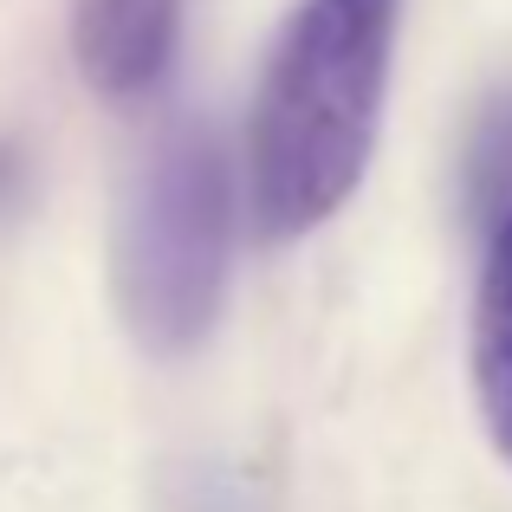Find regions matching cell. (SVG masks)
<instances>
[{"label":"cell","mask_w":512,"mask_h":512,"mask_svg":"<svg viewBox=\"0 0 512 512\" xmlns=\"http://www.w3.org/2000/svg\"><path fill=\"white\" fill-rule=\"evenodd\" d=\"M467 201H474L480 227L512 214V98L493 104L474 124V143H467Z\"/></svg>","instance_id":"5b68a950"},{"label":"cell","mask_w":512,"mask_h":512,"mask_svg":"<svg viewBox=\"0 0 512 512\" xmlns=\"http://www.w3.org/2000/svg\"><path fill=\"white\" fill-rule=\"evenodd\" d=\"M182 0H72V52L98 98H143L169 72Z\"/></svg>","instance_id":"3957f363"},{"label":"cell","mask_w":512,"mask_h":512,"mask_svg":"<svg viewBox=\"0 0 512 512\" xmlns=\"http://www.w3.org/2000/svg\"><path fill=\"white\" fill-rule=\"evenodd\" d=\"M13 182H20V163H13V150H0V201L13 195Z\"/></svg>","instance_id":"8992f818"},{"label":"cell","mask_w":512,"mask_h":512,"mask_svg":"<svg viewBox=\"0 0 512 512\" xmlns=\"http://www.w3.org/2000/svg\"><path fill=\"white\" fill-rule=\"evenodd\" d=\"M234 260V182L214 130L175 124L150 156L117 214V312L130 338L156 357H182L208 338Z\"/></svg>","instance_id":"7a4b0ae2"},{"label":"cell","mask_w":512,"mask_h":512,"mask_svg":"<svg viewBox=\"0 0 512 512\" xmlns=\"http://www.w3.org/2000/svg\"><path fill=\"white\" fill-rule=\"evenodd\" d=\"M402 0H299L266 52L247 117V208L299 240L357 195L389 98Z\"/></svg>","instance_id":"6da1fadb"},{"label":"cell","mask_w":512,"mask_h":512,"mask_svg":"<svg viewBox=\"0 0 512 512\" xmlns=\"http://www.w3.org/2000/svg\"><path fill=\"white\" fill-rule=\"evenodd\" d=\"M474 396L500 461L512 467V214L487 227V260L474 292Z\"/></svg>","instance_id":"277c9868"}]
</instances>
